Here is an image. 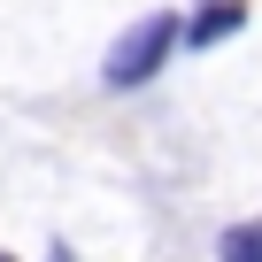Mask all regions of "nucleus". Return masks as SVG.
Masks as SVG:
<instances>
[{
	"label": "nucleus",
	"instance_id": "nucleus-1",
	"mask_svg": "<svg viewBox=\"0 0 262 262\" xmlns=\"http://www.w3.org/2000/svg\"><path fill=\"white\" fill-rule=\"evenodd\" d=\"M170 47H178V16H139L116 47H108V85L116 93H139L147 77H162V62H170Z\"/></svg>",
	"mask_w": 262,
	"mask_h": 262
},
{
	"label": "nucleus",
	"instance_id": "nucleus-2",
	"mask_svg": "<svg viewBox=\"0 0 262 262\" xmlns=\"http://www.w3.org/2000/svg\"><path fill=\"white\" fill-rule=\"evenodd\" d=\"M239 24H247V0H208V8L193 16V31H185V39H193V47H216V39H231Z\"/></svg>",
	"mask_w": 262,
	"mask_h": 262
},
{
	"label": "nucleus",
	"instance_id": "nucleus-3",
	"mask_svg": "<svg viewBox=\"0 0 262 262\" xmlns=\"http://www.w3.org/2000/svg\"><path fill=\"white\" fill-rule=\"evenodd\" d=\"M216 254H224V262H262V224H231Z\"/></svg>",
	"mask_w": 262,
	"mask_h": 262
},
{
	"label": "nucleus",
	"instance_id": "nucleus-4",
	"mask_svg": "<svg viewBox=\"0 0 262 262\" xmlns=\"http://www.w3.org/2000/svg\"><path fill=\"white\" fill-rule=\"evenodd\" d=\"M0 262H8V254H0Z\"/></svg>",
	"mask_w": 262,
	"mask_h": 262
}]
</instances>
